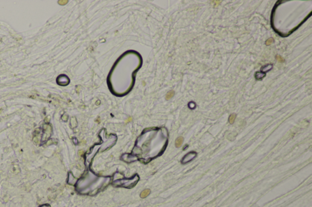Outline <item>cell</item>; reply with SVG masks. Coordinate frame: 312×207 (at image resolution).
Listing matches in <instances>:
<instances>
[{"label":"cell","mask_w":312,"mask_h":207,"mask_svg":"<svg viewBox=\"0 0 312 207\" xmlns=\"http://www.w3.org/2000/svg\"><path fill=\"white\" fill-rule=\"evenodd\" d=\"M196 156H197V153L196 152L191 151L189 153L186 154L183 157V158L182 160V162L183 163H186L188 162H190L192 161L194 159H195Z\"/></svg>","instance_id":"1"},{"label":"cell","mask_w":312,"mask_h":207,"mask_svg":"<svg viewBox=\"0 0 312 207\" xmlns=\"http://www.w3.org/2000/svg\"><path fill=\"white\" fill-rule=\"evenodd\" d=\"M273 66L272 64H268V65H266V66H263V67H262L261 71H262V73H265V74H266L267 72H268V71H270V70H272Z\"/></svg>","instance_id":"2"},{"label":"cell","mask_w":312,"mask_h":207,"mask_svg":"<svg viewBox=\"0 0 312 207\" xmlns=\"http://www.w3.org/2000/svg\"><path fill=\"white\" fill-rule=\"evenodd\" d=\"M183 138L182 137H178L177 139H176V142H175V145L177 148H179L181 147V145H182L183 144Z\"/></svg>","instance_id":"3"},{"label":"cell","mask_w":312,"mask_h":207,"mask_svg":"<svg viewBox=\"0 0 312 207\" xmlns=\"http://www.w3.org/2000/svg\"><path fill=\"white\" fill-rule=\"evenodd\" d=\"M266 76L265 73H263L262 72H257L255 74V77L257 80H261L263 77H265Z\"/></svg>","instance_id":"4"},{"label":"cell","mask_w":312,"mask_h":207,"mask_svg":"<svg viewBox=\"0 0 312 207\" xmlns=\"http://www.w3.org/2000/svg\"><path fill=\"white\" fill-rule=\"evenodd\" d=\"M236 116L237 115H236L235 114H231L229 116V123L233 124L234 123L235 118H236Z\"/></svg>","instance_id":"5"},{"label":"cell","mask_w":312,"mask_h":207,"mask_svg":"<svg viewBox=\"0 0 312 207\" xmlns=\"http://www.w3.org/2000/svg\"><path fill=\"white\" fill-rule=\"evenodd\" d=\"M174 95V92L173 91H169L166 95V99L167 100L171 99Z\"/></svg>","instance_id":"6"},{"label":"cell","mask_w":312,"mask_h":207,"mask_svg":"<svg viewBox=\"0 0 312 207\" xmlns=\"http://www.w3.org/2000/svg\"><path fill=\"white\" fill-rule=\"evenodd\" d=\"M150 192V190L149 189H145L144 191H142V192L141 193V197L142 198H144V197H146L147 196H148V194H149Z\"/></svg>","instance_id":"7"},{"label":"cell","mask_w":312,"mask_h":207,"mask_svg":"<svg viewBox=\"0 0 312 207\" xmlns=\"http://www.w3.org/2000/svg\"><path fill=\"white\" fill-rule=\"evenodd\" d=\"M273 42H274V40H273V38H270L268 39V40L266 41L265 44H266V45H267V46H269V45H271Z\"/></svg>","instance_id":"8"},{"label":"cell","mask_w":312,"mask_h":207,"mask_svg":"<svg viewBox=\"0 0 312 207\" xmlns=\"http://www.w3.org/2000/svg\"><path fill=\"white\" fill-rule=\"evenodd\" d=\"M276 60L279 62H284L285 60L280 55H276Z\"/></svg>","instance_id":"9"},{"label":"cell","mask_w":312,"mask_h":207,"mask_svg":"<svg viewBox=\"0 0 312 207\" xmlns=\"http://www.w3.org/2000/svg\"><path fill=\"white\" fill-rule=\"evenodd\" d=\"M189 108H190V109H193L195 108V107H196V104H195V103H193V102H191V103H189Z\"/></svg>","instance_id":"10"},{"label":"cell","mask_w":312,"mask_h":207,"mask_svg":"<svg viewBox=\"0 0 312 207\" xmlns=\"http://www.w3.org/2000/svg\"><path fill=\"white\" fill-rule=\"evenodd\" d=\"M39 207H51V206H50V205L49 204H44V205H40Z\"/></svg>","instance_id":"11"}]
</instances>
